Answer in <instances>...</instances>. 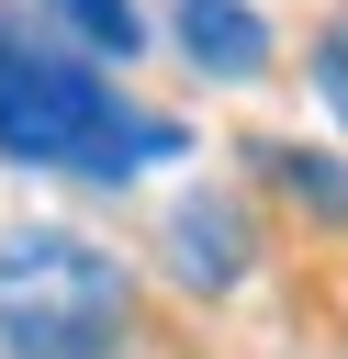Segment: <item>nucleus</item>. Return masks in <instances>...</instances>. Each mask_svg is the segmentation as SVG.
Listing matches in <instances>:
<instances>
[{
    "mask_svg": "<svg viewBox=\"0 0 348 359\" xmlns=\"http://www.w3.org/2000/svg\"><path fill=\"white\" fill-rule=\"evenodd\" d=\"M56 22H67L90 56H135V45H146V11H135V0H56Z\"/></svg>",
    "mask_w": 348,
    "mask_h": 359,
    "instance_id": "5",
    "label": "nucleus"
},
{
    "mask_svg": "<svg viewBox=\"0 0 348 359\" xmlns=\"http://www.w3.org/2000/svg\"><path fill=\"white\" fill-rule=\"evenodd\" d=\"M180 56L202 79H258L269 67V22L247 0H180Z\"/></svg>",
    "mask_w": 348,
    "mask_h": 359,
    "instance_id": "3",
    "label": "nucleus"
},
{
    "mask_svg": "<svg viewBox=\"0 0 348 359\" xmlns=\"http://www.w3.org/2000/svg\"><path fill=\"white\" fill-rule=\"evenodd\" d=\"M314 101L348 123V22H326V34H314Z\"/></svg>",
    "mask_w": 348,
    "mask_h": 359,
    "instance_id": "7",
    "label": "nucleus"
},
{
    "mask_svg": "<svg viewBox=\"0 0 348 359\" xmlns=\"http://www.w3.org/2000/svg\"><path fill=\"white\" fill-rule=\"evenodd\" d=\"M112 337H123L112 247H90L67 224L0 236V348L11 359H112Z\"/></svg>",
    "mask_w": 348,
    "mask_h": 359,
    "instance_id": "2",
    "label": "nucleus"
},
{
    "mask_svg": "<svg viewBox=\"0 0 348 359\" xmlns=\"http://www.w3.org/2000/svg\"><path fill=\"white\" fill-rule=\"evenodd\" d=\"M0 157L22 168H56V180H135L157 157H180V123L135 112L90 56L45 45L22 11H0Z\"/></svg>",
    "mask_w": 348,
    "mask_h": 359,
    "instance_id": "1",
    "label": "nucleus"
},
{
    "mask_svg": "<svg viewBox=\"0 0 348 359\" xmlns=\"http://www.w3.org/2000/svg\"><path fill=\"white\" fill-rule=\"evenodd\" d=\"M258 168H269V180H292L314 213H337V224H348V168H326V157H303V146H258Z\"/></svg>",
    "mask_w": 348,
    "mask_h": 359,
    "instance_id": "6",
    "label": "nucleus"
},
{
    "mask_svg": "<svg viewBox=\"0 0 348 359\" xmlns=\"http://www.w3.org/2000/svg\"><path fill=\"white\" fill-rule=\"evenodd\" d=\"M168 247H180V280H191V292H225V280L247 269V236H236L225 202H180V213H168Z\"/></svg>",
    "mask_w": 348,
    "mask_h": 359,
    "instance_id": "4",
    "label": "nucleus"
}]
</instances>
